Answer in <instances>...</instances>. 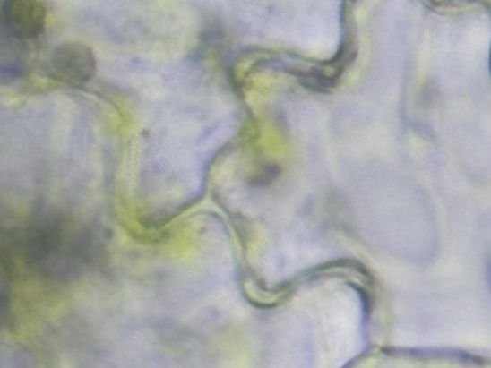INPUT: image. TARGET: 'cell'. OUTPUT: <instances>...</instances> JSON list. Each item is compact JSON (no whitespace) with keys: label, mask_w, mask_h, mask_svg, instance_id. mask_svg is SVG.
Segmentation results:
<instances>
[{"label":"cell","mask_w":491,"mask_h":368,"mask_svg":"<svg viewBox=\"0 0 491 368\" xmlns=\"http://www.w3.org/2000/svg\"><path fill=\"white\" fill-rule=\"evenodd\" d=\"M97 60L92 49L79 42H66L53 50L47 64V74L59 83L83 86L97 73Z\"/></svg>","instance_id":"6da1fadb"},{"label":"cell","mask_w":491,"mask_h":368,"mask_svg":"<svg viewBox=\"0 0 491 368\" xmlns=\"http://www.w3.org/2000/svg\"><path fill=\"white\" fill-rule=\"evenodd\" d=\"M8 30L19 39H33L45 30L47 8L38 0H12L3 8Z\"/></svg>","instance_id":"7a4b0ae2"}]
</instances>
